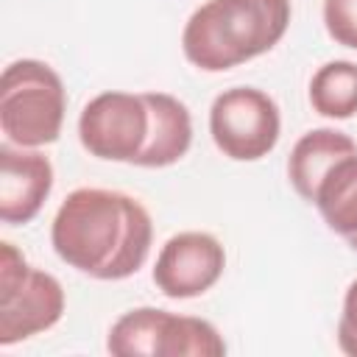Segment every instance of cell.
Returning a JSON list of instances; mask_svg holds the SVG:
<instances>
[{
	"instance_id": "cell-1",
	"label": "cell",
	"mask_w": 357,
	"mask_h": 357,
	"mask_svg": "<svg viewBox=\"0 0 357 357\" xmlns=\"http://www.w3.org/2000/svg\"><path fill=\"white\" fill-rule=\"evenodd\" d=\"M50 245L78 273L120 282L145 265L153 245V220L128 192L78 187L53 215Z\"/></svg>"
},
{
	"instance_id": "cell-2",
	"label": "cell",
	"mask_w": 357,
	"mask_h": 357,
	"mask_svg": "<svg viewBox=\"0 0 357 357\" xmlns=\"http://www.w3.org/2000/svg\"><path fill=\"white\" fill-rule=\"evenodd\" d=\"M290 17V0H206L184 22V59L201 73H226L273 50Z\"/></svg>"
},
{
	"instance_id": "cell-3",
	"label": "cell",
	"mask_w": 357,
	"mask_h": 357,
	"mask_svg": "<svg viewBox=\"0 0 357 357\" xmlns=\"http://www.w3.org/2000/svg\"><path fill=\"white\" fill-rule=\"evenodd\" d=\"M67 112L61 75L39 59H17L0 75V131L17 148H45L59 139Z\"/></svg>"
},
{
	"instance_id": "cell-4",
	"label": "cell",
	"mask_w": 357,
	"mask_h": 357,
	"mask_svg": "<svg viewBox=\"0 0 357 357\" xmlns=\"http://www.w3.org/2000/svg\"><path fill=\"white\" fill-rule=\"evenodd\" d=\"M106 351L114 357H220L226 340L204 318L134 307L112 324Z\"/></svg>"
},
{
	"instance_id": "cell-5",
	"label": "cell",
	"mask_w": 357,
	"mask_h": 357,
	"mask_svg": "<svg viewBox=\"0 0 357 357\" xmlns=\"http://www.w3.org/2000/svg\"><path fill=\"white\" fill-rule=\"evenodd\" d=\"M61 282L33 268L25 254L3 240L0 243V346L22 343L33 335L53 329L64 315Z\"/></svg>"
},
{
	"instance_id": "cell-6",
	"label": "cell",
	"mask_w": 357,
	"mask_h": 357,
	"mask_svg": "<svg viewBox=\"0 0 357 357\" xmlns=\"http://www.w3.org/2000/svg\"><path fill=\"white\" fill-rule=\"evenodd\" d=\"M282 134L276 100L257 86L223 89L209 106V137L231 162H259Z\"/></svg>"
},
{
	"instance_id": "cell-7",
	"label": "cell",
	"mask_w": 357,
	"mask_h": 357,
	"mask_svg": "<svg viewBox=\"0 0 357 357\" xmlns=\"http://www.w3.org/2000/svg\"><path fill=\"white\" fill-rule=\"evenodd\" d=\"M151 128V109L145 92L109 89L95 95L78 114L81 148L103 162L134 165L145 148Z\"/></svg>"
},
{
	"instance_id": "cell-8",
	"label": "cell",
	"mask_w": 357,
	"mask_h": 357,
	"mask_svg": "<svg viewBox=\"0 0 357 357\" xmlns=\"http://www.w3.org/2000/svg\"><path fill=\"white\" fill-rule=\"evenodd\" d=\"M226 271V248L209 231H178L156 254L153 284L162 296L184 301L212 290Z\"/></svg>"
},
{
	"instance_id": "cell-9",
	"label": "cell",
	"mask_w": 357,
	"mask_h": 357,
	"mask_svg": "<svg viewBox=\"0 0 357 357\" xmlns=\"http://www.w3.org/2000/svg\"><path fill=\"white\" fill-rule=\"evenodd\" d=\"M53 190V165L39 148L0 145V220L31 223Z\"/></svg>"
},
{
	"instance_id": "cell-10",
	"label": "cell",
	"mask_w": 357,
	"mask_h": 357,
	"mask_svg": "<svg viewBox=\"0 0 357 357\" xmlns=\"http://www.w3.org/2000/svg\"><path fill=\"white\" fill-rule=\"evenodd\" d=\"M151 128L145 148L134 159L137 167H170L181 162L192 145V114L184 100L167 92H145Z\"/></svg>"
},
{
	"instance_id": "cell-11",
	"label": "cell",
	"mask_w": 357,
	"mask_h": 357,
	"mask_svg": "<svg viewBox=\"0 0 357 357\" xmlns=\"http://www.w3.org/2000/svg\"><path fill=\"white\" fill-rule=\"evenodd\" d=\"M357 151V142L337 128H312L307 134H301L287 156V178L290 187L296 190L298 198H304L307 204L312 201V192L318 187V181L326 176V170Z\"/></svg>"
},
{
	"instance_id": "cell-12",
	"label": "cell",
	"mask_w": 357,
	"mask_h": 357,
	"mask_svg": "<svg viewBox=\"0 0 357 357\" xmlns=\"http://www.w3.org/2000/svg\"><path fill=\"white\" fill-rule=\"evenodd\" d=\"M310 204L318 209V215L335 234H357V151L337 159L326 170Z\"/></svg>"
},
{
	"instance_id": "cell-13",
	"label": "cell",
	"mask_w": 357,
	"mask_h": 357,
	"mask_svg": "<svg viewBox=\"0 0 357 357\" xmlns=\"http://www.w3.org/2000/svg\"><path fill=\"white\" fill-rule=\"evenodd\" d=\"M310 106L329 120L357 114V61L335 59L321 64L310 78Z\"/></svg>"
},
{
	"instance_id": "cell-14",
	"label": "cell",
	"mask_w": 357,
	"mask_h": 357,
	"mask_svg": "<svg viewBox=\"0 0 357 357\" xmlns=\"http://www.w3.org/2000/svg\"><path fill=\"white\" fill-rule=\"evenodd\" d=\"M321 14L329 39L357 50V0H324Z\"/></svg>"
},
{
	"instance_id": "cell-15",
	"label": "cell",
	"mask_w": 357,
	"mask_h": 357,
	"mask_svg": "<svg viewBox=\"0 0 357 357\" xmlns=\"http://www.w3.org/2000/svg\"><path fill=\"white\" fill-rule=\"evenodd\" d=\"M337 346L343 354L357 357V279L346 287L343 310L337 321Z\"/></svg>"
},
{
	"instance_id": "cell-16",
	"label": "cell",
	"mask_w": 357,
	"mask_h": 357,
	"mask_svg": "<svg viewBox=\"0 0 357 357\" xmlns=\"http://www.w3.org/2000/svg\"><path fill=\"white\" fill-rule=\"evenodd\" d=\"M346 243H349V245H351V248L357 251V234H351V237H346Z\"/></svg>"
}]
</instances>
